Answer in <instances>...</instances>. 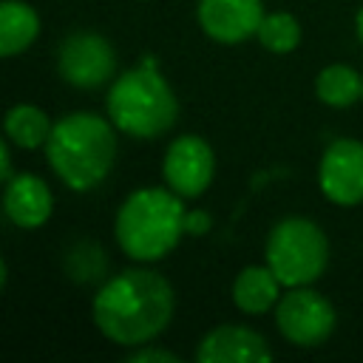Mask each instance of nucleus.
Segmentation results:
<instances>
[{"instance_id":"nucleus-18","label":"nucleus","mask_w":363,"mask_h":363,"mask_svg":"<svg viewBox=\"0 0 363 363\" xmlns=\"http://www.w3.org/2000/svg\"><path fill=\"white\" fill-rule=\"evenodd\" d=\"M130 363H147V360H164V363H176V354L173 352H164V349H136L130 357Z\"/></svg>"},{"instance_id":"nucleus-17","label":"nucleus","mask_w":363,"mask_h":363,"mask_svg":"<svg viewBox=\"0 0 363 363\" xmlns=\"http://www.w3.org/2000/svg\"><path fill=\"white\" fill-rule=\"evenodd\" d=\"M258 40L267 51L272 54H286L298 45L301 40V28H298V20L286 11H275V14H267L258 26Z\"/></svg>"},{"instance_id":"nucleus-14","label":"nucleus","mask_w":363,"mask_h":363,"mask_svg":"<svg viewBox=\"0 0 363 363\" xmlns=\"http://www.w3.org/2000/svg\"><path fill=\"white\" fill-rule=\"evenodd\" d=\"M40 31V20L31 6L20 0H6L0 6V54L14 57L26 51Z\"/></svg>"},{"instance_id":"nucleus-1","label":"nucleus","mask_w":363,"mask_h":363,"mask_svg":"<svg viewBox=\"0 0 363 363\" xmlns=\"http://www.w3.org/2000/svg\"><path fill=\"white\" fill-rule=\"evenodd\" d=\"M173 315V289L153 269H122L94 298V323L122 346L156 337Z\"/></svg>"},{"instance_id":"nucleus-11","label":"nucleus","mask_w":363,"mask_h":363,"mask_svg":"<svg viewBox=\"0 0 363 363\" xmlns=\"http://www.w3.org/2000/svg\"><path fill=\"white\" fill-rule=\"evenodd\" d=\"M272 357L267 340L247 326H218L201 337L199 363H264Z\"/></svg>"},{"instance_id":"nucleus-20","label":"nucleus","mask_w":363,"mask_h":363,"mask_svg":"<svg viewBox=\"0 0 363 363\" xmlns=\"http://www.w3.org/2000/svg\"><path fill=\"white\" fill-rule=\"evenodd\" d=\"M0 176H3V182L11 179V159H9V145L6 142L0 145Z\"/></svg>"},{"instance_id":"nucleus-19","label":"nucleus","mask_w":363,"mask_h":363,"mask_svg":"<svg viewBox=\"0 0 363 363\" xmlns=\"http://www.w3.org/2000/svg\"><path fill=\"white\" fill-rule=\"evenodd\" d=\"M210 230V218L201 213V210H193L184 216V233H193V235H201Z\"/></svg>"},{"instance_id":"nucleus-6","label":"nucleus","mask_w":363,"mask_h":363,"mask_svg":"<svg viewBox=\"0 0 363 363\" xmlns=\"http://www.w3.org/2000/svg\"><path fill=\"white\" fill-rule=\"evenodd\" d=\"M275 320L281 335L295 346H318L335 329V309L326 298L312 289L289 286V292L278 301Z\"/></svg>"},{"instance_id":"nucleus-10","label":"nucleus","mask_w":363,"mask_h":363,"mask_svg":"<svg viewBox=\"0 0 363 363\" xmlns=\"http://www.w3.org/2000/svg\"><path fill=\"white\" fill-rule=\"evenodd\" d=\"M261 20V0H199V23L218 43H241L258 34Z\"/></svg>"},{"instance_id":"nucleus-13","label":"nucleus","mask_w":363,"mask_h":363,"mask_svg":"<svg viewBox=\"0 0 363 363\" xmlns=\"http://www.w3.org/2000/svg\"><path fill=\"white\" fill-rule=\"evenodd\" d=\"M281 281L269 267H244L233 284V301L241 312L261 315L278 301Z\"/></svg>"},{"instance_id":"nucleus-5","label":"nucleus","mask_w":363,"mask_h":363,"mask_svg":"<svg viewBox=\"0 0 363 363\" xmlns=\"http://www.w3.org/2000/svg\"><path fill=\"white\" fill-rule=\"evenodd\" d=\"M329 261V241L309 218H284L267 238V267L284 286H306L323 275Z\"/></svg>"},{"instance_id":"nucleus-3","label":"nucleus","mask_w":363,"mask_h":363,"mask_svg":"<svg viewBox=\"0 0 363 363\" xmlns=\"http://www.w3.org/2000/svg\"><path fill=\"white\" fill-rule=\"evenodd\" d=\"M184 216L179 193L162 187L136 190L116 213V241L130 258L156 261L179 244Z\"/></svg>"},{"instance_id":"nucleus-8","label":"nucleus","mask_w":363,"mask_h":363,"mask_svg":"<svg viewBox=\"0 0 363 363\" xmlns=\"http://www.w3.org/2000/svg\"><path fill=\"white\" fill-rule=\"evenodd\" d=\"M213 170H216L213 150L196 133L179 136L164 153V182L173 193L184 196V199L204 193L210 187Z\"/></svg>"},{"instance_id":"nucleus-21","label":"nucleus","mask_w":363,"mask_h":363,"mask_svg":"<svg viewBox=\"0 0 363 363\" xmlns=\"http://www.w3.org/2000/svg\"><path fill=\"white\" fill-rule=\"evenodd\" d=\"M357 37H360V43H363V9L357 11Z\"/></svg>"},{"instance_id":"nucleus-12","label":"nucleus","mask_w":363,"mask_h":363,"mask_svg":"<svg viewBox=\"0 0 363 363\" xmlns=\"http://www.w3.org/2000/svg\"><path fill=\"white\" fill-rule=\"evenodd\" d=\"M3 207H6V216L17 227L34 230V227L45 224V218L51 216V190L45 187V182L40 176H31V173L11 176L6 182Z\"/></svg>"},{"instance_id":"nucleus-15","label":"nucleus","mask_w":363,"mask_h":363,"mask_svg":"<svg viewBox=\"0 0 363 363\" xmlns=\"http://www.w3.org/2000/svg\"><path fill=\"white\" fill-rule=\"evenodd\" d=\"M318 96L332 108H346L363 96V79L349 65H326L315 79Z\"/></svg>"},{"instance_id":"nucleus-16","label":"nucleus","mask_w":363,"mask_h":363,"mask_svg":"<svg viewBox=\"0 0 363 363\" xmlns=\"http://www.w3.org/2000/svg\"><path fill=\"white\" fill-rule=\"evenodd\" d=\"M6 136L17 147H40L51 136L48 116L37 105H14L6 113Z\"/></svg>"},{"instance_id":"nucleus-9","label":"nucleus","mask_w":363,"mask_h":363,"mask_svg":"<svg viewBox=\"0 0 363 363\" xmlns=\"http://www.w3.org/2000/svg\"><path fill=\"white\" fill-rule=\"evenodd\" d=\"M320 190L335 204H357L363 201V142L337 139L326 147L318 170Z\"/></svg>"},{"instance_id":"nucleus-7","label":"nucleus","mask_w":363,"mask_h":363,"mask_svg":"<svg viewBox=\"0 0 363 363\" xmlns=\"http://www.w3.org/2000/svg\"><path fill=\"white\" fill-rule=\"evenodd\" d=\"M57 68L65 82L77 88H96L113 77L116 54L105 37L79 31L62 40L60 54H57Z\"/></svg>"},{"instance_id":"nucleus-4","label":"nucleus","mask_w":363,"mask_h":363,"mask_svg":"<svg viewBox=\"0 0 363 363\" xmlns=\"http://www.w3.org/2000/svg\"><path fill=\"white\" fill-rule=\"evenodd\" d=\"M111 122L139 139H153L173 128L179 116V102L164 77L147 62L125 71L108 91Z\"/></svg>"},{"instance_id":"nucleus-2","label":"nucleus","mask_w":363,"mask_h":363,"mask_svg":"<svg viewBox=\"0 0 363 363\" xmlns=\"http://www.w3.org/2000/svg\"><path fill=\"white\" fill-rule=\"evenodd\" d=\"M45 150L54 173L71 190H91L113 167L116 136L102 116L77 111L51 128Z\"/></svg>"}]
</instances>
